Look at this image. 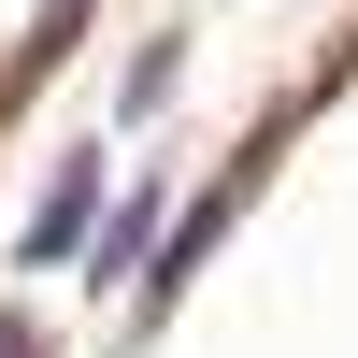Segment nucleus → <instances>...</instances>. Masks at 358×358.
Wrapping results in <instances>:
<instances>
[{
  "instance_id": "nucleus-1",
  "label": "nucleus",
  "mask_w": 358,
  "mask_h": 358,
  "mask_svg": "<svg viewBox=\"0 0 358 358\" xmlns=\"http://www.w3.org/2000/svg\"><path fill=\"white\" fill-rule=\"evenodd\" d=\"M101 215H115V201H101V158H86V143H72V158H57V187H43V215H29V273H57V258H72V244H101Z\"/></svg>"
},
{
  "instance_id": "nucleus-2",
  "label": "nucleus",
  "mask_w": 358,
  "mask_h": 358,
  "mask_svg": "<svg viewBox=\"0 0 358 358\" xmlns=\"http://www.w3.org/2000/svg\"><path fill=\"white\" fill-rule=\"evenodd\" d=\"M158 244H172V229H158V187H129V201H115V215H101V244H86V273L115 287V273H143V258H158Z\"/></svg>"
},
{
  "instance_id": "nucleus-3",
  "label": "nucleus",
  "mask_w": 358,
  "mask_h": 358,
  "mask_svg": "<svg viewBox=\"0 0 358 358\" xmlns=\"http://www.w3.org/2000/svg\"><path fill=\"white\" fill-rule=\"evenodd\" d=\"M0 358H43V344H29V315H0Z\"/></svg>"
}]
</instances>
